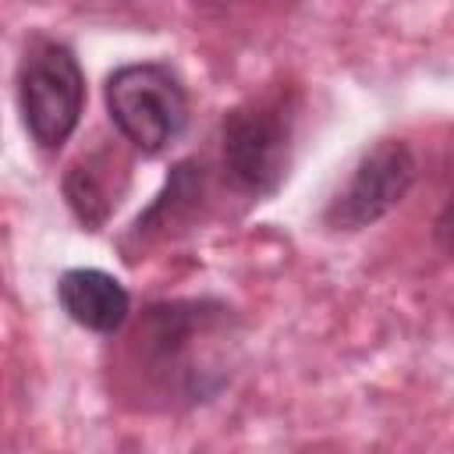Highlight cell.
<instances>
[{"instance_id": "obj_1", "label": "cell", "mask_w": 454, "mask_h": 454, "mask_svg": "<svg viewBox=\"0 0 454 454\" xmlns=\"http://www.w3.org/2000/svg\"><path fill=\"white\" fill-rule=\"evenodd\" d=\"M142 369L163 394L206 397L223 380L220 344L231 340V316L213 301L153 305L138 326Z\"/></svg>"}, {"instance_id": "obj_2", "label": "cell", "mask_w": 454, "mask_h": 454, "mask_svg": "<svg viewBox=\"0 0 454 454\" xmlns=\"http://www.w3.org/2000/svg\"><path fill=\"white\" fill-rule=\"evenodd\" d=\"M106 110L117 131L142 153L167 149L188 124V96L163 64H124L106 78Z\"/></svg>"}, {"instance_id": "obj_3", "label": "cell", "mask_w": 454, "mask_h": 454, "mask_svg": "<svg viewBox=\"0 0 454 454\" xmlns=\"http://www.w3.org/2000/svg\"><path fill=\"white\" fill-rule=\"evenodd\" d=\"M85 74L64 43L39 39L18 71V106L28 135L43 149H60L78 128Z\"/></svg>"}, {"instance_id": "obj_4", "label": "cell", "mask_w": 454, "mask_h": 454, "mask_svg": "<svg viewBox=\"0 0 454 454\" xmlns=\"http://www.w3.org/2000/svg\"><path fill=\"white\" fill-rule=\"evenodd\" d=\"M291 131H294V114L280 96L270 99H252L223 121V170L231 181L248 192V195H270L291 160Z\"/></svg>"}, {"instance_id": "obj_5", "label": "cell", "mask_w": 454, "mask_h": 454, "mask_svg": "<svg viewBox=\"0 0 454 454\" xmlns=\"http://www.w3.org/2000/svg\"><path fill=\"white\" fill-rule=\"evenodd\" d=\"M415 184V156L401 138L376 142L358 167L351 170L348 184L326 206V223L337 231H358L387 216Z\"/></svg>"}, {"instance_id": "obj_6", "label": "cell", "mask_w": 454, "mask_h": 454, "mask_svg": "<svg viewBox=\"0 0 454 454\" xmlns=\"http://www.w3.org/2000/svg\"><path fill=\"white\" fill-rule=\"evenodd\" d=\"M57 298L64 305V312L96 333H114L124 326L128 312H131V298L124 291V284L103 270H67L57 284Z\"/></svg>"}, {"instance_id": "obj_7", "label": "cell", "mask_w": 454, "mask_h": 454, "mask_svg": "<svg viewBox=\"0 0 454 454\" xmlns=\"http://www.w3.org/2000/svg\"><path fill=\"white\" fill-rule=\"evenodd\" d=\"M64 192H67V202L71 209L78 213V220L85 227H99L106 209H110V199L99 184V177L92 174V167H71L67 181H64Z\"/></svg>"}]
</instances>
